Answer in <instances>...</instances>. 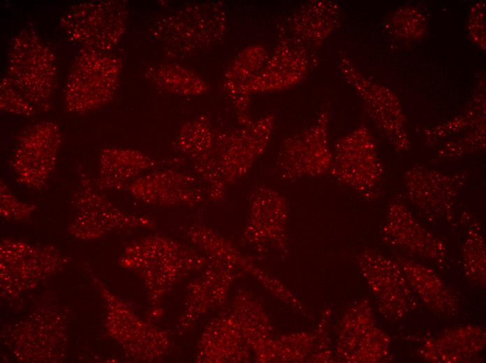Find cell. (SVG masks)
<instances>
[{
  "instance_id": "obj_1",
  "label": "cell",
  "mask_w": 486,
  "mask_h": 363,
  "mask_svg": "<svg viewBox=\"0 0 486 363\" xmlns=\"http://www.w3.org/2000/svg\"><path fill=\"white\" fill-rule=\"evenodd\" d=\"M6 77L36 109L48 103L55 92L54 53L33 29H26L13 38Z\"/></svg>"
},
{
  "instance_id": "obj_2",
  "label": "cell",
  "mask_w": 486,
  "mask_h": 363,
  "mask_svg": "<svg viewBox=\"0 0 486 363\" xmlns=\"http://www.w3.org/2000/svg\"><path fill=\"white\" fill-rule=\"evenodd\" d=\"M122 69L118 57L83 47L69 70L65 85L68 110L87 112L109 102L117 91Z\"/></svg>"
},
{
  "instance_id": "obj_3",
  "label": "cell",
  "mask_w": 486,
  "mask_h": 363,
  "mask_svg": "<svg viewBox=\"0 0 486 363\" xmlns=\"http://www.w3.org/2000/svg\"><path fill=\"white\" fill-rule=\"evenodd\" d=\"M156 27V38L170 53L188 56L221 39L227 15L219 3L193 4L162 18Z\"/></svg>"
},
{
  "instance_id": "obj_4",
  "label": "cell",
  "mask_w": 486,
  "mask_h": 363,
  "mask_svg": "<svg viewBox=\"0 0 486 363\" xmlns=\"http://www.w3.org/2000/svg\"><path fill=\"white\" fill-rule=\"evenodd\" d=\"M341 77L360 97L366 112L380 132L399 151L410 149L406 119L398 96L386 86L365 76L346 55L339 57Z\"/></svg>"
},
{
  "instance_id": "obj_5",
  "label": "cell",
  "mask_w": 486,
  "mask_h": 363,
  "mask_svg": "<svg viewBox=\"0 0 486 363\" xmlns=\"http://www.w3.org/2000/svg\"><path fill=\"white\" fill-rule=\"evenodd\" d=\"M329 125L330 114L324 110L309 126L284 140L277 158L281 177L293 180L330 172L333 150L330 144Z\"/></svg>"
},
{
  "instance_id": "obj_6",
  "label": "cell",
  "mask_w": 486,
  "mask_h": 363,
  "mask_svg": "<svg viewBox=\"0 0 486 363\" xmlns=\"http://www.w3.org/2000/svg\"><path fill=\"white\" fill-rule=\"evenodd\" d=\"M127 15L120 1L84 2L68 8L61 24L67 36L83 47L108 52L124 34Z\"/></svg>"
},
{
  "instance_id": "obj_7",
  "label": "cell",
  "mask_w": 486,
  "mask_h": 363,
  "mask_svg": "<svg viewBox=\"0 0 486 363\" xmlns=\"http://www.w3.org/2000/svg\"><path fill=\"white\" fill-rule=\"evenodd\" d=\"M330 173L363 195L374 193L383 178V168L367 126L360 125L337 141Z\"/></svg>"
},
{
  "instance_id": "obj_8",
  "label": "cell",
  "mask_w": 486,
  "mask_h": 363,
  "mask_svg": "<svg viewBox=\"0 0 486 363\" xmlns=\"http://www.w3.org/2000/svg\"><path fill=\"white\" fill-rule=\"evenodd\" d=\"M358 262L385 318L399 320L418 308V297L395 260L369 250Z\"/></svg>"
},
{
  "instance_id": "obj_9",
  "label": "cell",
  "mask_w": 486,
  "mask_h": 363,
  "mask_svg": "<svg viewBox=\"0 0 486 363\" xmlns=\"http://www.w3.org/2000/svg\"><path fill=\"white\" fill-rule=\"evenodd\" d=\"M314 50L283 32L261 71L245 86L244 94L279 92L301 83L314 67Z\"/></svg>"
},
{
  "instance_id": "obj_10",
  "label": "cell",
  "mask_w": 486,
  "mask_h": 363,
  "mask_svg": "<svg viewBox=\"0 0 486 363\" xmlns=\"http://www.w3.org/2000/svg\"><path fill=\"white\" fill-rule=\"evenodd\" d=\"M275 126L274 115L267 114L221 135L216 140V150L227 181L237 179L266 149Z\"/></svg>"
},
{
  "instance_id": "obj_11",
  "label": "cell",
  "mask_w": 486,
  "mask_h": 363,
  "mask_svg": "<svg viewBox=\"0 0 486 363\" xmlns=\"http://www.w3.org/2000/svg\"><path fill=\"white\" fill-rule=\"evenodd\" d=\"M463 182L460 175L415 165L405 175L410 201L433 221L450 220L458 192Z\"/></svg>"
},
{
  "instance_id": "obj_12",
  "label": "cell",
  "mask_w": 486,
  "mask_h": 363,
  "mask_svg": "<svg viewBox=\"0 0 486 363\" xmlns=\"http://www.w3.org/2000/svg\"><path fill=\"white\" fill-rule=\"evenodd\" d=\"M381 238L389 246L421 258L439 262L446 256L444 243L425 228L402 202L390 205Z\"/></svg>"
},
{
  "instance_id": "obj_13",
  "label": "cell",
  "mask_w": 486,
  "mask_h": 363,
  "mask_svg": "<svg viewBox=\"0 0 486 363\" xmlns=\"http://www.w3.org/2000/svg\"><path fill=\"white\" fill-rule=\"evenodd\" d=\"M59 144L60 134L54 124L31 127L20 138L13 156L19 175L29 183H43L54 167Z\"/></svg>"
},
{
  "instance_id": "obj_14",
  "label": "cell",
  "mask_w": 486,
  "mask_h": 363,
  "mask_svg": "<svg viewBox=\"0 0 486 363\" xmlns=\"http://www.w3.org/2000/svg\"><path fill=\"white\" fill-rule=\"evenodd\" d=\"M367 304L351 309L342 329L341 350L349 362H376L389 355L390 336L376 326Z\"/></svg>"
},
{
  "instance_id": "obj_15",
  "label": "cell",
  "mask_w": 486,
  "mask_h": 363,
  "mask_svg": "<svg viewBox=\"0 0 486 363\" xmlns=\"http://www.w3.org/2000/svg\"><path fill=\"white\" fill-rule=\"evenodd\" d=\"M341 20V10L337 3L324 0L309 1L291 15L286 33L315 50L338 28Z\"/></svg>"
},
{
  "instance_id": "obj_16",
  "label": "cell",
  "mask_w": 486,
  "mask_h": 363,
  "mask_svg": "<svg viewBox=\"0 0 486 363\" xmlns=\"http://www.w3.org/2000/svg\"><path fill=\"white\" fill-rule=\"evenodd\" d=\"M269 52L259 44L241 50L228 66L223 76V89L239 116L242 125L250 122L247 112L251 98L244 91L245 86L261 71Z\"/></svg>"
},
{
  "instance_id": "obj_17",
  "label": "cell",
  "mask_w": 486,
  "mask_h": 363,
  "mask_svg": "<svg viewBox=\"0 0 486 363\" xmlns=\"http://www.w3.org/2000/svg\"><path fill=\"white\" fill-rule=\"evenodd\" d=\"M485 346V331L469 325L427 340L420 349V355L430 362H465L481 352Z\"/></svg>"
},
{
  "instance_id": "obj_18",
  "label": "cell",
  "mask_w": 486,
  "mask_h": 363,
  "mask_svg": "<svg viewBox=\"0 0 486 363\" xmlns=\"http://www.w3.org/2000/svg\"><path fill=\"white\" fill-rule=\"evenodd\" d=\"M395 260L416 296L430 310L448 316L457 311V297L434 269L402 257H397Z\"/></svg>"
},
{
  "instance_id": "obj_19",
  "label": "cell",
  "mask_w": 486,
  "mask_h": 363,
  "mask_svg": "<svg viewBox=\"0 0 486 363\" xmlns=\"http://www.w3.org/2000/svg\"><path fill=\"white\" fill-rule=\"evenodd\" d=\"M146 76L159 89L178 95L205 94L208 86L195 71L175 63H165L147 71Z\"/></svg>"
},
{
  "instance_id": "obj_20",
  "label": "cell",
  "mask_w": 486,
  "mask_h": 363,
  "mask_svg": "<svg viewBox=\"0 0 486 363\" xmlns=\"http://www.w3.org/2000/svg\"><path fill=\"white\" fill-rule=\"evenodd\" d=\"M477 87L476 94L467 110L447 123L425 131V138L432 145L448 135L474 130L485 126V80Z\"/></svg>"
},
{
  "instance_id": "obj_21",
  "label": "cell",
  "mask_w": 486,
  "mask_h": 363,
  "mask_svg": "<svg viewBox=\"0 0 486 363\" xmlns=\"http://www.w3.org/2000/svg\"><path fill=\"white\" fill-rule=\"evenodd\" d=\"M464 269L469 279L485 286V245L480 225H471L462 246Z\"/></svg>"
},
{
  "instance_id": "obj_22",
  "label": "cell",
  "mask_w": 486,
  "mask_h": 363,
  "mask_svg": "<svg viewBox=\"0 0 486 363\" xmlns=\"http://www.w3.org/2000/svg\"><path fill=\"white\" fill-rule=\"evenodd\" d=\"M424 15L413 7H404L395 11L387 24L388 30L396 38L404 40H418L426 31Z\"/></svg>"
},
{
  "instance_id": "obj_23",
  "label": "cell",
  "mask_w": 486,
  "mask_h": 363,
  "mask_svg": "<svg viewBox=\"0 0 486 363\" xmlns=\"http://www.w3.org/2000/svg\"><path fill=\"white\" fill-rule=\"evenodd\" d=\"M485 126L470 131L459 138L449 141L438 151L439 158H450L463 156L485 147Z\"/></svg>"
},
{
  "instance_id": "obj_24",
  "label": "cell",
  "mask_w": 486,
  "mask_h": 363,
  "mask_svg": "<svg viewBox=\"0 0 486 363\" xmlns=\"http://www.w3.org/2000/svg\"><path fill=\"white\" fill-rule=\"evenodd\" d=\"M1 108L24 115L32 114L36 109L6 76L1 82Z\"/></svg>"
},
{
  "instance_id": "obj_25",
  "label": "cell",
  "mask_w": 486,
  "mask_h": 363,
  "mask_svg": "<svg viewBox=\"0 0 486 363\" xmlns=\"http://www.w3.org/2000/svg\"><path fill=\"white\" fill-rule=\"evenodd\" d=\"M485 5L484 1L476 3L468 17V31L471 40L480 48H485Z\"/></svg>"
}]
</instances>
